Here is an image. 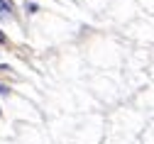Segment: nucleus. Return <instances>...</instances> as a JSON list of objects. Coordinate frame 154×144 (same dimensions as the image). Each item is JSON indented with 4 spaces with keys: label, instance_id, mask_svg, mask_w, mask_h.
I'll return each mask as SVG.
<instances>
[{
    "label": "nucleus",
    "instance_id": "nucleus-1",
    "mask_svg": "<svg viewBox=\"0 0 154 144\" xmlns=\"http://www.w3.org/2000/svg\"><path fill=\"white\" fill-rule=\"evenodd\" d=\"M10 12H12V5L8 3V0H0V20H3V17H10Z\"/></svg>",
    "mask_w": 154,
    "mask_h": 144
},
{
    "label": "nucleus",
    "instance_id": "nucleus-2",
    "mask_svg": "<svg viewBox=\"0 0 154 144\" xmlns=\"http://www.w3.org/2000/svg\"><path fill=\"white\" fill-rule=\"evenodd\" d=\"M0 42H5V37H3V34H0Z\"/></svg>",
    "mask_w": 154,
    "mask_h": 144
},
{
    "label": "nucleus",
    "instance_id": "nucleus-3",
    "mask_svg": "<svg viewBox=\"0 0 154 144\" xmlns=\"http://www.w3.org/2000/svg\"><path fill=\"white\" fill-rule=\"evenodd\" d=\"M0 115H3V110H0Z\"/></svg>",
    "mask_w": 154,
    "mask_h": 144
}]
</instances>
